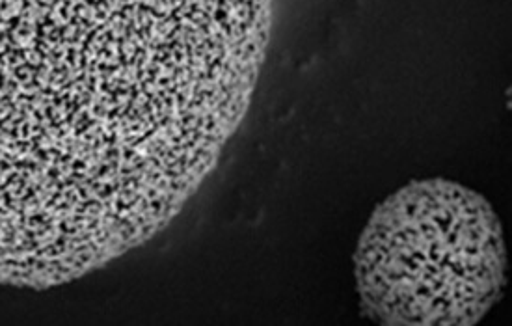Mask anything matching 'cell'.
I'll use <instances>...</instances> for the list:
<instances>
[{
    "instance_id": "obj_1",
    "label": "cell",
    "mask_w": 512,
    "mask_h": 326,
    "mask_svg": "<svg viewBox=\"0 0 512 326\" xmlns=\"http://www.w3.org/2000/svg\"><path fill=\"white\" fill-rule=\"evenodd\" d=\"M274 0H0V284L146 245L250 109Z\"/></svg>"
},
{
    "instance_id": "obj_2",
    "label": "cell",
    "mask_w": 512,
    "mask_h": 326,
    "mask_svg": "<svg viewBox=\"0 0 512 326\" xmlns=\"http://www.w3.org/2000/svg\"><path fill=\"white\" fill-rule=\"evenodd\" d=\"M354 276L360 310L378 325H475L507 284L501 222L460 183L412 181L365 224Z\"/></svg>"
}]
</instances>
